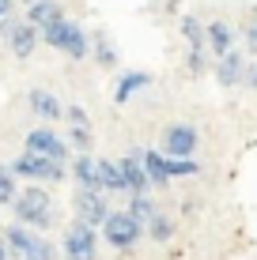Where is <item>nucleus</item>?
<instances>
[{
	"instance_id": "nucleus-1",
	"label": "nucleus",
	"mask_w": 257,
	"mask_h": 260,
	"mask_svg": "<svg viewBox=\"0 0 257 260\" xmlns=\"http://www.w3.org/2000/svg\"><path fill=\"white\" fill-rule=\"evenodd\" d=\"M12 215H15V222H19V226H31V230H38V234H46L53 222H57V211H53L49 192L38 189V185H31V189H23L19 196H15Z\"/></svg>"
},
{
	"instance_id": "nucleus-2",
	"label": "nucleus",
	"mask_w": 257,
	"mask_h": 260,
	"mask_svg": "<svg viewBox=\"0 0 257 260\" xmlns=\"http://www.w3.org/2000/svg\"><path fill=\"white\" fill-rule=\"evenodd\" d=\"M38 34H42V42H46V46H53L57 53H65L68 60H83V57H91V34H87L76 19H65V15H61L57 23L42 26Z\"/></svg>"
},
{
	"instance_id": "nucleus-3",
	"label": "nucleus",
	"mask_w": 257,
	"mask_h": 260,
	"mask_svg": "<svg viewBox=\"0 0 257 260\" xmlns=\"http://www.w3.org/2000/svg\"><path fill=\"white\" fill-rule=\"evenodd\" d=\"M4 241H8V253L19 260H57V245L46 234H38L31 226H19V222H12L4 230Z\"/></svg>"
},
{
	"instance_id": "nucleus-4",
	"label": "nucleus",
	"mask_w": 257,
	"mask_h": 260,
	"mask_svg": "<svg viewBox=\"0 0 257 260\" xmlns=\"http://www.w3.org/2000/svg\"><path fill=\"white\" fill-rule=\"evenodd\" d=\"M102 238L110 249H118V253H129V249L140 245V238H144V222L132 219L129 211H110V219L102 222Z\"/></svg>"
},
{
	"instance_id": "nucleus-5",
	"label": "nucleus",
	"mask_w": 257,
	"mask_h": 260,
	"mask_svg": "<svg viewBox=\"0 0 257 260\" xmlns=\"http://www.w3.org/2000/svg\"><path fill=\"white\" fill-rule=\"evenodd\" d=\"M12 174L15 177H26V181H34V185H57V181H65V162H53V158L46 155H31V151H23L19 158L12 162Z\"/></svg>"
},
{
	"instance_id": "nucleus-6",
	"label": "nucleus",
	"mask_w": 257,
	"mask_h": 260,
	"mask_svg": "<svg viewBox=\"0 0 257 260\" xmlns=\"http://www.w3.org/2000/svg\"><path fill=\"white\" fill-rule=\"evenodd\" d=\"M65 260H99V230L87 226V222H72L65 230Z\"/></svg>"
},
{
	"instance_id": "nucleus-7",
	"label": "nucleus",
	"mask_w": 257,
	"mask_h": 260,
	"mask_svg": "<svg viewBox=\"0 0 257 260\" xmlns=\"http://www.w3.org/2000/svg\"><path fill=\"white\" fill-rule=\"evenodd\" d=\"M26 147L23 151H31V155H46V158H53V162H68V140L61 136V132H53L49 124H38V128H31L26 132Z\"/></svg>"
},
{
	"instance_id": "nucleus-8",
	"label": "nucleus",
	"mask_w": 257,
	"mask_h": 260,
	"mask_svg": "<svg viewBox=\"0 0 257 260\" xmlns=\"http://www.w3.org/2000/svg\"><path fill=\"white\" fill-rule=\"evenodd\" d=\"M76 222H87V226L102 230V222L110 219V200H106V192L99 189H76Z\"/></svg>"
},
{
	"instance_id": "nucleus-9",
	"label": "nucleus",
	"mask_w": 257,
	"mask_h": 260,
	"mask_svg": "<svg viewBox=\"0 0 257 260\" xmlns=\"http://www.w3.org/2000/svg\"><path fill=\"white\" fill-rule=\"evenodd\" d=\"M159 151H163L166 158H193V151H197V128H193L189 121H174L170 128L163 132Z\"/></svg>"
},
{
	"instance_id": "nucleus-10",
	"label": "nucleus",
	"mask_w": 257,
	"mask_h": 260,
	"mask_svg": "<svg viewBox=\"0 0 257 260\" xmlns=\"http://www.w3.org/2000/svg\"><path fill=\"white\" fill-rule=\"evenodd\" d=\"M250 64V57H246V49H227L223 57L212 60V76H216L219 87H242V72Z\"/></svg>"
},
{
	"instance_id": "nucleus-11",
	"label": "nucleus",
	"mask_w": 257,
	"mask_h": 260,
	"mask_svg": "<svg viewBox=\"0 0 257 260\" xmlns=\"http://www.w3.org/2000/svg\"><path fill=\"white\" fill-rule=\"evenodd\" d=\"M118 166H121L129 196H140V192L152 189V181H148V174H144V147H129V155H121Z\"/></svg>"
},
{
	"instance_id": "nucleus-12",
	"label": "nucleus",
	"mask_w": 257,
	"mask_h": 260,
	"mask_svg": "<svg viewBox=\"0 0 257 260\" xmlns=\"http://www.w3.org/2000/svg\"><path fill=\"white\" fill-rule=\"evenodd\" d=\"M38 38H42V34L34 30V26L26 23V19H12V30L4 34V42H8V53H15L19 60H26L34 49H38Z\"/></svg>"
},
{
	"instance_id": "nucleus-13",
	"label": "nucleus",
	"mask_w": 257,
	"mask_h": 260,
	"mask_svg": "<svg viewBox=\"0 0 257 260\" xmlns=\"http://www.w3.org/2000/svg\"><path fill=\"white\" fill-rule=\"evenodd\" d=\"M235 38H238V30H235L227 19H212V23H205V42H208L212 60L223 57L227 49H235Z\"/></svg>"
},
{
	"instance_id": "nucleus-14",
	"label": "nucleus",
	"mask_w": 257,
	"mask_h": 260,
	"mask_svg": "<svg viewBox=\"0 0 257 260\" xmlns=\"http://www.w3.org/2000/svg\"><path fill=\"white\" fill-rule=\"evenodd\" d=\"M144 87H152V72H140V68H132V72H121L118 76V83H113V102L118 106H125L132 94H140Z\"/></svg>"
},
{
	"instance_id": "nucleus-15",
	"label": "nucleus",
	"mask_w": 257,
	"mask_h": 260,
	"mask_svg": "<svg viewBox=\"0 0 257 260\" xmlns=\"http://www.w3.org/2000/svg\"><path fill=\"white\" fill-rule=\"evenodd\" d=\"M26 102H31V110L38 113L42 121H57V117H65V106H61V98L46 91V87H34L31 94H26Z\"/></svg>"
},
{
	"instance_id": "nucleus-16",
	"label": "nucleus",
	"mask_w": 257,
	"mask_h": 260,
	"mask_svg": "<svg viewBox=\"0 0 257 260\" xmlns=\"http://www.w3.org/2000/svg\"><path fill=\"white\" fill-rule=\"evenodd\" d=\"M95 174H99V192H106V196L110 192H129L118 158H99V162H95Z\"/></svg>"
},
{
	"instance_id": "nucleus-17",
	"label": "nucleus",
	"mask_w": 257,
	"mask_h": 260,
	"mask_svg": "<svg viewBox=\"0 0 257 260\" xmlns=\"http://www.w3.org/2000/svg\"><path fill=\"white\" fill-rule=\"evenodd\" d=\"M61 15H65V8H61L57 0H34V4H26V23H31L34 30H42V26L57 23Z\"/></svg>"
},
{
	"instance_id": "nucleus-18",
	"label": "nucleus",
	"mask_w": 257,
	"mask_h": 260,
	"mask_svg": "<svg viewBox=\"0 0 257 260\" xmlns=\"http://www.w3.org/2000/svg\"><path fill=\"white\" fill-rule=\"evenodd\" d=\"M144 174L152 181V189H166L170 185V174H166V155L155 147H144Z\"/></svg>"
},
{
	"instance_id": "nucleus-19",
	"label": "nucleus",
	"mask_w": 257,
	"mask_h": 260,
	"mask_svg": "<svg viewBox=\"0 0 257 260\" xmlns=\"http://www.w3.org/2000/svg\"><path fill=\"white\" fill-rule=\"evenodd\" d=\"M91 57L99 60V68H118V64H121L118 46L110 42V34H106V30H95V34H91Z\"/></svg>"
},
{
	"instance_id": "nucleus-20",
	"label": "nucleus",
	"mask_w": 257,
	"mask_h": 260,
	"mask_svg": "<svg viewBox=\"0 0 257 260\" xmlns=\"http://www.w3.org/2000/svg\"><path fill=\"white\" fill-rule=\"evenodd\" d=\"M72 181H76V189H99L95 155H76V158H72Z\"/></svg>"
},
{
	"instance_id": "nucleus-21",
	"label": "nucleus",
	"mask_w": 257,
	"mask_h": 260,
	"mask_svg": "<svg viewBox=\"0 0 257 260\" xmlns=\"http://www.w3.org/2000/svg\"><path fill=\"white\" fill-rule=\"evenodd\" d=\"M144 238H152V241H170L174 238V219L166 211H155L152 219L144 222Z\"/></svg>"
},
{
	"instance_id": "nucleus-22",
	"label": "nucleus",
	"mask_w": 257,
	"mask_h": 260,
	"mask_svg": "<svg viewBox=\"0 0 257 260\" xmlns=\"http://www.w3.org/2000/svg\"><path fill=\"white\" fill-rule=\"evenodd\" d=\"M178 30H182V38L189 42V49H208V42H205V23H201V19L185 15V19L178 23Z\"/></svg>"
},
{
	"instance_id": "nucleus-23",
	"label": "nucleus",
	"mask_w": 257,
	"mask_h": 260,
	"mask_svg": "<svg viewBox=\"0 0 257 260\" xmlns=\"http://www.w3.org/2000/svg\"><path fill=\"white\" fill-rule=\"evenodd\" d=\"M132 219H140V222H148L152 215L159 211V204L152 200V192H140V196H129V208H125Z\"/></svg>"
},
{
	"instance_id": "nucleus-24",
	"label": "nucleus",
	"mask_w": 257,
	"mask_h": 260,
	"mask_svg": "<svg viewBox=\"0 0 257 260\" xmlns=\"http://www.w3.org/2000/svg\"><path fill=\"white\" fill-rule=\"evenodd\" d=\"M185 68H189V76H205L212 68V53L208 49H189L185 53Z\"/></svg>"
},
{
	"instance_id": "nucleus-25",
	"label": "nucleus",
	"mask_w": 257,
	"mask_h": 260,
	"mask_svg": "<svg viewBox=\"0 0 257 260\" xmlns=\"http://www.w3.org/2000/svg\"><path fill=\"white\" fill-rule=\"evenodd\" d=\"M68 147H72L76 155H91V147H95L91 128H68Z\"/></svg>"
},
{
	"instance_id": "nucleus-26",
	"label": "nucleus",
	"mask_w": 257,
	"mask_h": 260,
	"mask_svg": "<svg viewBox=\"0 0 257 260\" xmlns=\"http://www.w3.org/2000/svg\"><path fill=\"white\" fill-rule=\"evenodd\" d=\"M15 196H19V189H15L12 166H0V204H15Z\"/></svg>"
},
{
	"instance_id": "nucleus-27",
	"label": "nucleus",
	"mask_w": 257,
	"mask_h": 260,
	"mask_svg": "<svg viewBox=\"0 0 257 260\" xmlns=\"http://www.w3.org/2000/svg\"><path fill=\"white\" fill-rule=\"evenodd\" d=\"M166 174L170 177H193V174H201V166H197V158H166Z\"/></svg>"
},
{
	"instance_id": "nucleus-28",
	"label": "nucleus",
	"mask_w": 257,
	"mask_h": 260,
	"mask_svg": "<svg viewBox=\"0 0 257 260\" xmlns=\"http://www.w3.org/2000/svg\"><path fill=\"white\" fill-rule=\"evenodd\" d=\"M238 34H242V42H246V57L257 64V23H246Z\"/></svg>"
},
{
	"instance_id": "nucleus-29",
	"label": "nucleus",
	"mask_w": 257,
	"mask_h": 260,
	"mask_svg": "<svg viewBox=\"0 0 257 260\" xmlns=\"http://www.w3.org/2000/svg\"><path fill=\"white\" fill-rule=\"evenodd\" d=\"M65 117H68V128H91V117H87L83 106H68Z\"/></svg>"
},
{
	"instance_id": "nucleus-30",
	"label": "nucleus",
	"mask_w": 257,
	"mask_h": 260,
	"mask_svg": "<svg viewBox=\"0 0 257 260\" xmlns=\"http://www.w3.org/2000/svg\"><path fill=\"white\" fill-rule=\"evenodd\" d=\"M242 87L257 91V64H253V60H250V64H246V72H242Z\"/></svg>"
},
{
	"instance_id": "nucleus-31",
	"label": "nucleus",
	"mask_w": 257,
	"mask_h": 260,
	"mask_svg": "<svg viewBox=\"0 0 257 260\" xmlns=\"http://www.w3.org/2000/svg\"><path fill=\"white\" fill-rule=\"evenodd\" d=\"M12 8H15V0H0V19H8V15H12Z\"/></svg>"
},
{
	"instance_id": "nucleus-32",
	"label": "nucleus",
	"mask_w": 257,
	"mask_h": 260,
	"mask_svg": "<svg viewBox=\"0 0 257 260\" xmlns=\"http://www.w3.org/2000/svg\"><path fill=\"white\" fill-rule=\"evenodd\" d=\"M12 253H8V241H4V234H0V260H8Z\"/></svg>"
}]
</instances>
